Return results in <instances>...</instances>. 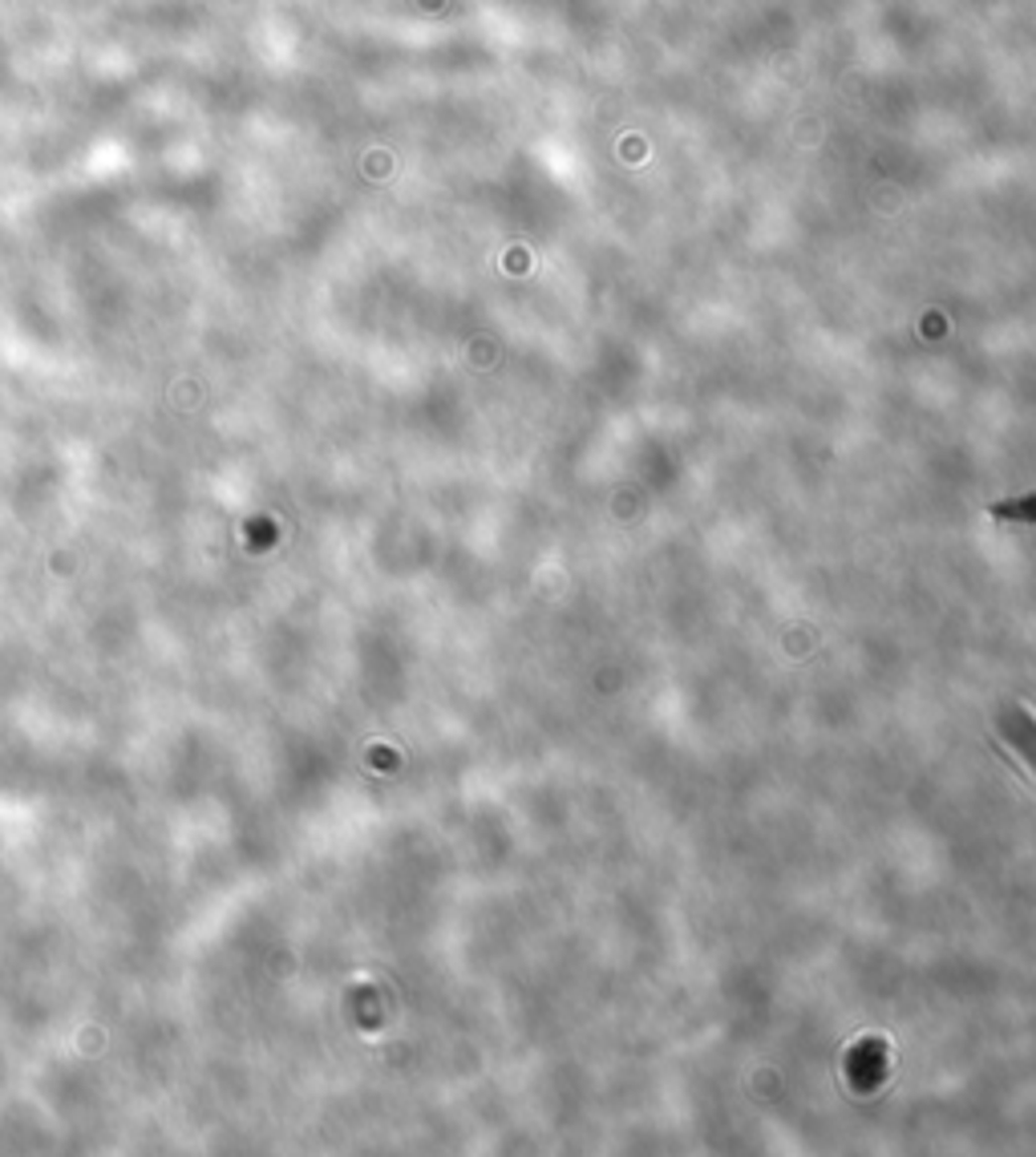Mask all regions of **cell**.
<instances>
[{
  "label": "cell",
  "instance_id": "cell-1",
  "mask_svg": "<svg viewBox=\"0 0 1036 1157\" xmlns=\"http://www.w3.org/2000/svg\"><path fill=\"white\" fill-rule=\"evenodd\" d=\"M992 514H996V518H1004V522H1028V526H1036V494H1028V498H1012V502H1000Z\"/></svg>",
  "mask_w": 1036,
  "mask_h": 1157
}]
</instances>
